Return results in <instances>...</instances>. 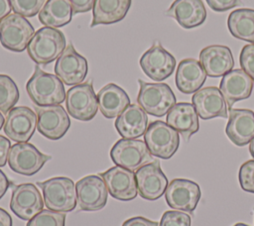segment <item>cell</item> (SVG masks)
Here are the masks:
<instances>
[{
  "label": "cell",
  "instance_id": "cell-42",
  "mask_svg": "<svg viewBox=\"0 0 254 226\" xmlns=\"http://www.w3.org/2000/svg\"><path fill=\"white\" fill-rule=\"evenodd\" d=\"M11 9L10 0H0V21L10 14Z\"/></svg>",
  "mask_w": 254,
  "mask_h": 226
},
{
  "label": "cell",
  "instance_id": "cell-29",
  "mask_svg": "<svg viewBox=\"0 0 254 226\" xmlns=\"http://www.w3.org/2000/svg\"><path fill=\"white\" fill-rule=\"evenodd\" d=\"M73 15L68 0H48L39 12L40 22L51 28H60L67 25Z\"/></svg>",
  "mask_w": 254,
  "mask_h": 226
},
{
  "label": "cell",
  "instance_id": "cell-36",
  "mask_svg": "<svg viewBox=\"0 0 254 226\" xmlns=\"http://www.w3.org/2000/svg\"><path fill=\"white\" fill-rule=\"evenodd\" d=\"M239 62L241 69L244 70L254 82V44L243 47L240 53Z\"/></svg>",
  "mask_w": 254,
  "mask_h": 226
},
{
  "label": "cell",
  "instance_id": "cell-28",
  "mask_svg": "<svg viewBox=\"0 0 254 226\" xmlns=\"http://www.w3.org/2000/svg\"><path fill=\"white\" fill-rule=\"evenodd\" d=\"M132 0H95L90 27L118 23L125 18Z\"/></svg>",
  "mask_w": 254,
  "mask_h": 226
},
{
  "label": "cell",
  "instance_id": "cell-12",
  "mask_svg": "<svg viewBox=\"0 0 254 226\" xmlns=\"http://www.w3.org/2000/svg\"><path fill=\"white\" fill-rule=\"evenodd\" d=\"M87 61L79 55L72 44H68L55 64L56 75L66 85L81 83L87 74Z\"/></svg>",
  "mask_w": 254,
  "mask_h": 226
},
{
  "label": "cell",
  "instance_id": "cell-9",
  "mask_svg": "<svg viewBox=\"0 0 254 226\" xmlns=\"http://www.w3.org/2000/svg\"><path fill=\"white\" fill-rule=\"evenodd\" d=\"M51 159V156L41 153L28 142L16 143L10 149L8 164L13 171L30 176L37 173Z\"/></svg>",
  "mask_w": 254,
  "mask_h": 226
},
{
  "label": "cell",
  "instance_id": "cell-25",
  "mask_svg": "<svg viewBox=\"0 0 254 226\" xmlns=\"http://www.w3.org/2000/svg\"><path fill=\"white\" fill-rule=\"evenodd\" d=\"M114 126L124 139H137L143 136L148 128L146 112L137 104H130L116 118Z\"/></svg>",
  "mask_w": 254,
  "mask_h": 226
},
{
  "label": "cell",
  "instance_id": "cell-7",
  "mask_svg": "<svg viewBox=\"0 0 254 226\" xmlns=\"http://www.w3.org/2000/svg\"><path fill=\"white\" fill-rule=\"evenodd\" d=\"M34 34V27L21 15L9 14L0 21V43L9 51H25Z\"/></svg>",
  "mask_w": 254,
  "mask_h": 226
},
{
  "label": "cell",
  "instance_id": "cell-15",
  "mask_svg": "<svg viewBox=\"0 0 254 226\" xmlns=\"http://www.w3.org/2000/svg\"><path fill=\"white\" fill-rule=\"evenodd\" d=\"M200 196L199 185L187 178L173 179L165 191V198L168 205L175 210L181 211H193Z\"/></svg>",
  "mask_w": 254,
  "mask_h": 226
},
{
  "label": "cell",
  "instance_id": "cell-26",
  "mask_svg": "<svg viewBox=\"0 0 254 226\" xmlns=\"http://www.w3.org/2000/svg\"><path fill=\"white\" fill-rule=\"evenodd\" d=\"M206 79V72L201 63L194 58L181 60L176 72L177 88L185 93H194L200 89Z\"/></svg>",
  "mask_w": 254,
  "mask_h": 226
},
{
  "label": "cell",
  "instance_id": "cell-11",
  "mask_svg": "<svg viewBox=\"0 0 254 226\" xmlns=\"http://www.w3.org/2000/svg\"><path fill=\"white\" fill-rule=\"evenodd\" d=\"M36 111L38 117L37 129L47 139L60 140L69 129V117L61 104L39 106Z\"/></svg>",
  "mask_w": 254,
  "mask_h": 226
},
{
  "label": "cell",
  "instance_id": "cell-14",
  "mask_svg": "<svg viewBox=\"0 0 254 226\" xmlns=\"http://www.w3.org/2000/svg\"><path fill=\"white\" fill-rule=\"evenodd\" d=\"M38 117L27 106L13 107L8 113L4 123V133L14 142H28L37 127Z\"/></svg>",
  "mask_w": 254,
  "mask_h": 226
},
{
  "label": "cell",
  "instance_id": "cell-23",
  "mask_svg": "<svg viewBox=\"0 0 254 226\" xmlns=\"http://www.w3.org/2000/svg\"><path fill=\"white\" fill-rule=\"evenodd\" d=\"M166 15L175 19L185 29L200 26L206 19V9L201 0H175Z\"/></svg>",
  "mask_w": 254,
  "mask_h": 226
},
{
  "label": "cell",
  "instance_id": "cell-41",
  "mask_svg": "<svg viewBox=\"0 0 254 226\" xmlns=\"http://www.w3.org/2000/svg\"><path fill=\"white\" fill-rule=\"evenodd\" d=\"M11 182L9 181L6 174L0 170V199L4 196L7 189L9 188Z\"/></svg>",
  "mask_w": 254,
  "mask_h": 226
},
{
  "label": "cell",
  "instance_id": "cell-13",
  "mask_svg": "<svg viewBox=\"0 0 254 226\" xmlns=\"http://www.w3.org/2000/svg\"><path fill=\"white\" fill-rule=\"evenodd\" d=\"M140 66L143 72L155 81H162L175 70L176 58L160 44H154L140 58Z\"/></svg>",
  "mask_w": 254,
  "mask_h": 226
},
{
  "label": "cell",
  "instance_id": "cell-19",
  "mask_svg": "<svg viewBox=\"0 0 254 226\" xmlns=\"http://www.w3.org/2000/svg\"><path fill=\"white\" fill-rule=\"evenodd\" d=\"M192 105L197 115L208 120L215 117L227 118V104L219 88L215 86L203 87L192 95Z\"/></svg>",
  "mask_w": 254,
  "mask_h": 226
},
{
  "label": "cell",
  "instance_id": "cell-21",
  "mask_svg": "<svg viewBox=\"0 0 254 226\" xmlns=\"http://www.w3.org/2000/svg\"><path fill=\"white\" fill-rule=\"evenodd\" d=\"M225 133L238 147L249 144L254 138V112L250 109H229Z\"/></svg>",
  "mask_w": 254,
  "mask_h": 226
},
{
  "label": "cell",
  "instance_id": "cell-3",
  "mask_svg": "<svg viewBox=\"0 0 254 226\" xmlns=\"http://www.w3.org/2000/svg\"><path fill=\"white\" fill-rule=\"evenodd\" d=\"M44 194V203L50 210L57 212H70L76 204V189L69 177L56 176L45 181L37 182Z\"/></svg>",
  "mask_w": 254,
  "mask_h": 226
},
{
  "label": "cell",
  "instance_id": "cell-4",
  "mask_svg": "<svg viewBox=\"0 0 254 226\" xmlns=\"http://www.w3.org/2000/svg\"><path fill=\"white\" fill-rule=\"evenodd\" d=\"M137 102L148 114L163 117L176 104V96L167 83H150L138 79Z\"/></svg>",
  "mask_w": 254,
  "mask_h": 226
},
{
  "label": "cell",
  "instance_id": "cell-30",
  "mask_svg": "<svg viewBox=\"0 0 254 226\" xmlns=\"http://www.w3.org/2000/svg\"><path fill=\"white\" fill-rule=\"evenodd\" d=\"M230 34L239 40L254 44V10L241 8L232 11L227 19Z\"/></svg>",
  "mask_w": 254,
  "mask_h": 226
},
{
  "label": "cell",
  "instance_id": "cell-22",
  "mask_svg": "<svg viewBox=\"0 0 254 226\" xmlns=\"http://www.w3.org/2000/svg\"><path fill=\"white\" fill-rule=\"evenodd\" d=\"M199 62L206 75L210 77L222 76L232 70L234 66L231 50L221 45H211L202 49L199 54Z\"/></svg>",
  "mask_w": 254,
  "mask_h": 226
},
{
  "label": "cell",
  "instance_id": "cell-43",
  "mask_svg": "<svg viewBox=\"0 0 254 226\" xmlns=\"http://www.w3.org/2000/svg\"><path fill=\"white\" fill-rule=\"evenodd\" d=\"M0 226H13V221L10 214L0 207Z\"/></svg>",
  "mask_w": 254,
  "mask_h": 226
},
{
  "label": "cell",
  "instance_id": "cell-16",
  "mask_svg": "<svg viewBox=\"0 0 254 226\" xmlns=\"http://www.w3.org/2000/svg\"><path fill=\"white\" fill-rule=\"evenodd\" d=\"M139 195L147 200H157L166 191L168 178L163 172L160 162L153 161L135 172Z\"/></svg>",
  "mask_w": 254,
  "mask_h": 226
},
{
  "label": "cell",
  "instance_id": "cell-39",
  "mask_svg": "<svg viewBox=\"0 0 254 226\" xmlns=\"http://www.w3.org/2000/svg\"><path fill=\"white\" fill-rule=\"evenodd\" d=\"M11 149L10 140L0 135V168L4 167L8 161L9 152Z\"/></svg>",
  "mask_w": 254,
  "mask_h": 226
},
{
  "label": "cell",
  "instance_id": "cell-18",
  "mask_svg": "<svg viewBox=\"0 0 254 226\" xmlns=\"http://www.w3.org/2000/svg\"><path fill=\"white\" fill-rule=\"evenodd\" d=\"M99 176L104 180L108 193L115 199L130 201L138 194L136 176L132 170L115 166L100 172Z\"/></svg>",
  "mask_w": 254,
  "mask_h": 226
},
{
  "label": "cell",
  "instance_id": "cell-8",
  "mask_svg": "<svg viewBox=\"0 0 254 226\" xmlns=\"http://www.w3.org/2000/svg\"><path fill=\"white\" fill-rule=\"evenodd\" d=\"M65 106L68 114L80 121H90L98 110L97 95L90 82L79 83L65 93Z\"/></svg>",
  "mask_w": 254,
  "mask_h": 226
},
{
  "label": "cell",
  "instance_id": "cell-24",
  "mask_svg": "<svg viewBox=\"0 0 254 226\" xmlns=\"http://www.w3.org/2000/svg\"><path fill=\"white\" fill-rule=\"evenodd\" d=\"M167 124L180 133L186 141L198 131V115L189 102L176 103L167 113Z\"/></svg>",
  "mask_w": 254,
  "mask_h": 226
},
{
  "label": "cell",
  "instance_id": "cell-44",
  "mask_svg": "<svg viewBox=\"0 0 254 226\" xmlns=\"http://www.w3.org/2000/svg\"><path fill=\"white\" fill-rule=\"evenodd\" d=\"M249 152H250V154H251V156L253 157V159H254V138L251 140V142H250V145H249Z\"/></svg>",
  "mask_w": 254,
  "mask_h": 226
},
{
  "label": "cell",
  "instance_id": "cell-6",
  "mask_svg": "<svg viewBox=\"0 0 254 226\" xmlns=\"http://www.w3.org/2000/svg\"><path fill=\"white\" fill-rule=\"evenodd\" d=\"M110 158L116 166L132 171L154 161L145 141L124 138L113 145Z\"/></svg>",
  "mask_w": 254,
  "mask_h": 226
},
{
  "label": "cell",
  "instance_id": "cell-46",
  "mask_svg": "<svg viewBox=\"0 0 254 226\" xmlns=\"http://www.w3.org/2000/svg\"><path fill=\"white\" fill-rule=\"evenodd\" d=\"M233 226H249V225L244 224V223H236V224H235V225H233Z\"/></svg>",
  "mask_w": 254,
  "mask_h": 226
},
{
  "label": "cell",
  "instance_id": "cell-2",
  "mask_svg": "<svg viewBox=\"0 0 254 226\" xmlns=\"http://www.w3.org/2000/svg\"><path fill=\"white\" fill-rule=\"evenodd\" d=\"M66 47L64 35L51 27L40 28L31 39L27 52L38 64H48L57 59Z\"/></svg>",
  "mask_w": 254,
  "mask_h": 226
},
{
  "label": "cell",
  "instance_id": "cell-5",
  "mask_svg": "<svg viewBox=\"0 0 254 226\" xmlns=\"http://www.w3.org/2000/svg\"><path fill=\"white\" fill-rule=\"evenodd\" d=\"M144 141L152 156L164 160L172 158L180 145L179 133L161 120L150 123L144 134Z\"/></svg>",
  "mask_w": 254,
  "mask_h": 226
},
{
  "label": "cell",
  "instance_id": "cell-40",
  "mask_svg": "<svg viewBox=\"0 0 254 226\" xmlns=\"http://www.w3.org/2000/svg\"><path fill=\"white\" fill-rule=\"evenodd\" d=\"M122 226H159V223L142 216H135L123 222Z\"/></svg>",
  "mask_w": 254,
  "mask_h": 226
},
{
  "label": "cell",
  "instance_id": "cell-33",
  "mask_svg": "<svg viewBox=\"0 0 254 226\" xmlns=\"http://www.w3.org/2000/svg\"><path fill=\"white\" fill-rule=\"evenodd\" d=\"M45 0H10L11 8L15 14L23 17H34L44 5Z\"/></svg>",
  "mask_w": 254,
  "mask_h": 226
},
{
  "label": "cell",
  "instance_id": "cell-17",
  "mask_svg": "<svg viewBox=\"0 0 254 226\" xmlns=\"http://www.w3.org/2000/svg\"><path fill=\"white\" fill-rule=\"evenodd\" d=\"M10 208L23 220H31L44 208V200L37 186L33 183H22L14 186Z\"/></svg>",
  "mask_w": 254,
  "mask_h": 226
},
{
  "label": "cell",
  "instance_id": "cell-1",
  "mask_svg": "<svg viewBox=\"0 0 254 226\" xmlns=\"http://www.w3.org/2000/svg\"><path fill=\"white\" fill-rule=\"evenodd\" d=\"M26 90L38 106L59 105L65 99L63 81L57 75L45 72L39 66H35L34 73L26 83Z\"/></svg>",
  "mask_w": 254,
  "mask_h": 226
},
{
  "label": "cell",
  "instance_id": "cell-37",
  "mask_svg": "<svg viewBox=\"0 0 254 226\" xmlns=\"http://www.w3.org/2000/svg\"><path fill=\"white\" fill-rule=\"evenodd\" d=\"M207 5L216 12H225L242 5L241 0H205Z\"/></svg>",
  "mask_w": 254,
  "mask_h": 226
},
{
  "label": "cell",
  "instance_id": "cell-10",
  "mask_svg": "<svg viewBox=\"0 0 254 226\" xmlns=\"http://www.w3.org/2000/svg\"><path fill=\"white\" fill-rule=\"evenodd\" d=\"M76 198L79 208L83 211L102 209L108 198L107 186L99 175H86L75 183Z\"/></svg>",
  "mask_w": 254,
  "mask_h": 226
},
{
  "label": "cell",
  "instance_id": "cell-20",
  "mask_svg": "<svg viewBox=\"0 0 254 226\" xmlns=\"http://www.w3.org/2000/svg\"><path fill=\"white\" fill-rule=\"evenodd\" d=\"M252 78L242 69H232L222 76L219 89L229 109L235 102L247 99L253 90Z\"/></svg>",
  "mask_w": 254,
  "mask_h": 226
},
{
  "label": "cell",
  "instance_id": "cell-34",
  "mask_svg": "<svg viewBox=\"0 0 254 226\" xmlns=\"http://www.w3.org/2000/svg\"><path fill=\"white\" fill-rule=\"evenodd\" d=\"M238 179L243 190L254 193V160L242 164L239 169Z\"/></svg>",
  "mask_w": 254,
  "mask_h": 226
},
{
  "label": "cell",
  "instance_id": "cell-32",
  "mask_svg": "<svg viewBox=\"0 0 254 226\" xmlns=\"http://www.w3.org/2000/svg\"><path fill=\"white\" fill-rule=\"evenodd\" d=\"M65 214L50 209H43L28 221L26 226H64Z\"/></svg>",
  "mask_w": 254,
  "mask_h": 226
},
{
  "label": "cell",
  "instance_id": "cell-31",
  "mask_svg": "<svg viewBox=\"0 0 254 226\" xmlns=\"http://www.w3.org/2000/svg\"><path fill=\"white\" fill-rule=\"evenodd\" d=\"M19 100V89L14 80L0 74V112L7 114Z\"/></svg>",
  "mask_w": 254,
  "mask_h": 226
},
{
  "label": "cell",
  "instance_id": "cell-45",
  "mask_svg": "<svg viewBox=\"0 0 254 226\" xmlns=\"http://www.w3.org/2000/svg\"><path fill=\"white\" fill-rule=\"evenodd\" d=\"M4 124V116L2 115V113L0 112V130L2 129V126Z\"/></svg>",
  "mask_w": 254,
  "mask_h": 226
},
{
  "label": "cell",
  "instance_id": "cell-35",
  "mask_svg": "<svg viewBox=\"0 0 254 226\" xmlns=\"http://www.w3.org/2000/svg\"><path fill=\"white\" fill-rule=\"evenodd\" d=\"M190 216L183 211L170 210L166 211L159 223V226H190Z\"/></svg>",
  "mask_w": 254,
  "mask_h": 226
},
{
  "label": "cell",
  "instance_id": "cell-27",
  "mask_svg": "<svg viewBox=\"0 0 254 226\" xmlns=\"http://www.w3.org/2000/svg\"><path fill=\"white\" fill-rule=\"evenodd\" d=\"M96 95L98 108L102 115L108 119L118 117L130 105V98L126 91L115 83L106 84Z\"/></svg>",
  "mask_w": 254,
  "mask_h": 226
},
{
  "label": "cell",
  "instance_id": "cell-38",
  "mask_svg": "<svg viewBox=\"0 0 254 226\" xmlns=\"http://www.w3.org/2000/svg\"><path fill=\"white\" fill-rule=\"evenodd\" d=\"M72 7L73 14L85 13L93 8L95 0H68Z\"/></svg>",
  "mask_w": 254,
  "mask_h": 226
}]
</instances>
